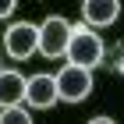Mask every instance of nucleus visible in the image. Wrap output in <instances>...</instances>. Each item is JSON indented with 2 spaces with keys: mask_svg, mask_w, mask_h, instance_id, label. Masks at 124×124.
Returning a JSON list of instances; mask_svg holds the SVG:
<instances>
[{
  "mask_svg": "<svg viewBox=\"0 0 124 124\" xmlns=\"http://www.w3.org/2000/svg\"><path fill=\"white\" fill-rule=\"evenodd\" d=\"M99 60H103V39L96 36L89 25H75L71 46H67V64H78V67H89L92 71Z\"/></svg>",
  "mask_w": 124,
  "mask_h": 124,
  "instance_id": "nucleus-1",
  "label": "nucleus"
},
{
  "mask_svg": "<svg viewBox=\"0 0 124 124\" xmlns=\"http://www.w3.org/2000/svg\"><path fill=\"white\" fill-rule=\"evenodd\" d=\"M71 32H75V25H67V18L50 14V18L39 25V53H43V57H67Z\"/></svg>",
  "mask_w": 124,
  "mask_h": 124,
  "instance_id": "nucleus-2",
  "label": "nucleus"
},
{
  "mask_svg": "<svg viewBox=\"0 0 124 124\" xmlns=\"http://www.w3.org/2000/svg\"><path fill=\"white\" fill-rule=\"evenodd\" d=\"M57 89H60V99L82 103L92 92V71L89 67H78V64H64L57 71Z\"/></svg>",
  "mask_w": 124,
  "mask_h": 124,
  "instance_id": "nucleus-3",
  "label": "nucleus"
},
{
  "mask_svg": "<svg viewBox=\"0 0 124 124\" xmlns=\"http://www.w3.org/2000/svg\"><path fill=\"white\" fill-rule=\"evenodd\" d=\"M4 46H7V53L14 60L32 57V53L39 50V25H32V21H14V25H7Z\"/></svg>",
  "mask_w": 124,
  "mask_h": 124,
  "instance_id": "nucleus-4",
  "label": "nucleus"
},
{
  "mask_svg": "<svg viewBox=\"0 0 124 124\" xmlns=\"http://www.w3.org/2000/svg\"><path fill=\"white\" fill-rule=\"evenodd\" d=\"M57 99H60L57 78H50V75H32V78H29V92H25V103H29V106H36V110H50Z\"/></svg>",
  "mask_w": 124,
  "mask_h": 124,
  "instance_id": "nucleus-5",
  "label": "nucleus"
},
{
  "mask_svg": "<svg viewBox=\"0 0 124 124\" xmlns=\"http://www.w3.org/2000/svg\"><path fill=\"white\" fill-rule=\"evenodd\" d=\"M82 14H85V21L92 29H106L121 14V0H85L82 4Z\"/></svg>",
  "mask_w": 124,
  "mask_h": 124,
  "instance_id": "nucleus-6",
  "label": "nucleus"
},
{
  "mask_svg": "<svg viewBox=\"0 0 124 124\" xmlns=\"http://www.w3.org/2000/svg\"><path fill=\"white\" fill-rule=\"evenodd\" d=\"M29 92V78H21L18 71H0V106H21Z\"/></svg>",
  "mask_w": 124,
  "mask_h": 124,
  "instance_id": "nucleus-7",
  "label": "nucleus"
},
{
  "mask_svg": "<svg viewBox=\"0 0 124 124\" xmlns=\"http://www.w3.org/2000/svg\"><path fill=\"white\" fill-rule=\"evenodd\" d=\"M0 124H32V117H29V110H25V106H4Z\"/></svg>",
  "mask_w": 124,
  "mask_h": 124,
  "instance_id": "nucleus-8",
  "label": "nucleus"
},
{
  "mask_svg": "<svg viewBox=\"0 0 124 124\" xmlns=\"http://www.w3.org/2000/svg\"><path fill=\"white\" fill-rule=\"evenodd\" d=\"M14 4H18V0H0V18H7L11 11H14Z\"/></svg>",
  "mask_w": 124,
  "mask_h": 124,
  "instance_id": "nucleus-9",
  "label": "nucleus"
},
{
  "mask_svg": "<svg viewBox=\"0 0 124 124\" xmlns=\"http://www.w3.org/2000/svg\"><path fill=\"white\" fill-rule=\"evenodd\" d=\"M89 124H114V121H110V117H92Z\"/></svg>",
  "mask_w": 124,
  "mask_h": 124,
  "instance_id": "nucleus-10",
  "label": "nucleus"
},
{
  "mask_svg": "<svg viewBox=\"0 0 124 124\" xmlns=\"http://www.w3.org/2000/svg\"><path fill=\"white\" fill-rule=\"evenodd\" d=\"M121 71H124V57H121Z\"/></svg>",
  "mask_w": 124,
  "mask_h": 124,
  "instance_id": "nucleus-11",
  "label": "nucleus"
},
{
  "mask_svg": "<svg viewBox=\"0 0 124 124\" xmlns=\"http://www.w3.org/2000/svg\"><path fill=\"white\" fill-rule=\"evenodd\" d=\"M0 71H4V67H0Z\"/></svg>",
  "mask_w": 124,
  "mask_h": 124,
  "instance_id": "nucleus-12",
  "label": "nucleus"
}]
</instances>
